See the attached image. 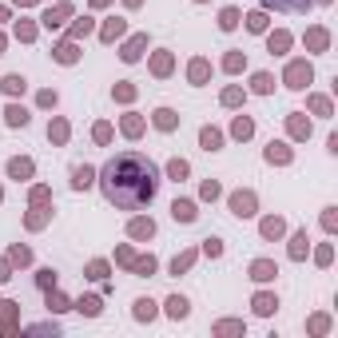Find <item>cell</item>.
I'll use <instances>...</instances> for the list:
<instances>
[{
    "mask_svg": "<svg viewBox=\"0 0 338 338\" xmlns=\"http://www.w3.org/2000/svg\"><path fill=\"white\" fill-rule=\"evenodd\" d=\"M0 52H4V40H0Z\"/></svg>",
    "mask_w": 338,
    "mask_h": 338,
    "instance_id": "39",
    "label": "cell"
},
{
    "mask_svg": "<svg viewBox=\"0 0 338 338\" xmlns=\"http://www.w3.org/2000/svg\"><path fill=\"white\" fill-rule=\"evenodd\" d=\"M203 147H207V152H219V147H223V136H219L215 127H203Z\"/></svg>",
    "mask_w": 338,
    "mask_h": 338,
    "instance_id": "7",
    "label": "cell"
},
{
    "mask_svg": "<svg viewBox=\"0 0 338 338\" xmlns=\"http://www.w3.org/2000/svg\"><path fill=\"white\" fill-rule=\"evenodd\" d=\"M271 275H275L271 262H255V267H251V278H259V283H262V278H271Z\"/></svg>",
    "mask_w": 338,
    "mask_h": 338,
    "instance_id": "16",
    "label": "cell"
},
{
    "mask_svg": "<svg viewBox=\"0 0 338 338\" xmlns=\"http://www.w3.org/2000/svg\"><path fill=\"white\" fill-rule=\"evenodd\" d=\"M251 132H255V127H251V120H243V116H239V120H235V136H239V139H247Z\"/></svg>",
    "mask_w": 338,
    "mask_h": 338,
    "instance_id": "26",
    "label": "cell"
},
{
    "mask_svg": "<svg viewBox=\"0 0 338 338\" xmlns=\"http://www.w3.org/2000/svg\"><path fill=\"white\" fill-rule=\"evenodd\" d=\"M171 215L179 219V223H191V219H195V203H187V199H175V203H171Z\"/></svg>",
    "mask_w": 338,
    "mask_h": 338,
    "instance_id": "4",
    "label": "cell"
},
{
    "mask_svg": "<svg viewBox=\"0 0 338 338\" xmlns=\"http://www.w3.org/2000/svg\"><path fill=\"white\" fill-rule=\"evenodd\" d=\"M307 40H310V48H326V32H323V28H314Z\"/></svg>",
    "mask_w": 338,
    "mask_h": 338,
    "instance_id": "28",
    "label": "cell"
},
{
    "mask_svg": "<svg viewBox=\"0 0 338 338\" xmlns=\"http://www.w3.org/2000/svg\"><path fill=\"white\" fill-rule=\"evenodd\" d=\"M139 48H143V36H136V40L127 44V52H123V60H139Z\"/></svg>",
    "mask_w": 338,
    "mask_h": 338,
    "instance_id": "25",
    "label": "cell"
},
{
    "mask_svg": "<svg viewBox=\"0 0 338 338\" xmlns=\"http://www.w3.org/2000/svg\"><path fill=\"white\" fill-rule=\"evenodd\" d=\"M155 123H159V127H163V132H171V127H175V111L159 108V111H155Z\"/></svg>",
    "mask_w": 338,
    "mask_h": 338,
    "instance_id": "14",
    "label": "cell"
},
{
    "mask_svg": "<svg viewBox=\"0 0 338 338\" xmlns=\"http://www.w3.org/2000/svg\"><path fill=\"white\" fill-rule=\"evenodd\" d=\"M48 307H52V310H68V303H64L60 294H48Z\"/></svg>",
    "mask_w": 338,
    "mask_h": 338,
    "instance_id": "33",
    "label": "cell"
},
{
    "mask_svg": "<svg viewBox=\"0 0 338 338\" xmlns=\"http://www.w3.org/2000/svg\"><path fill=\"white\" fill-rule=\"evenodd\" d=\"M152 219H136V223H132V235H136V239H147V235H152Z\"/></svg>",
    "mask_w": 338,
    "mask_h": 338,
    "instance_id": "13",
    "label": "cell"
},
{
    "mask_svg": "<svg viewBox=\"0 0 338 338\" xmlns=\"http://www.w3.org/2000/svg\"><path fill=\"white\" fill-rule=\"evenodd\" d=\"M4 92H24V76H4Z\"/></svg>",
    "mask_w": 338,
    "mask_h": 338,
    "instance_id": "20",
    "label": "cell"
},
{
    "mask_svg": "<svg viewBox=\"0 0 338 338\" xmlns=\"http://www.w3.org/2000/svg\"><path fill=\"white\" fill-rule=\"evenodd\" d=\"M203 251H207V255H223V243H219V239H207V243H203Z\"/></svg>",
    "mask_w": 338,
    "mask_h": 338,
    "instance_id": "32",
    "label": "cell"
},
{
    "mask_svg": "<svg viewBox=\"0 0 338 338\" xmlns=\"http://www.w3.org/2000/svg\"><path fill=\"white\" fill-rule=\"evenodd\" d=\"M267 159H271V163H287V159H291L287 143H271V147H267Z\"/></svg>",
    "mask_w": 338,
    "mask_h": 338,
    "instance_id": "8",
    "label": "cell"
},
{
    "mask_svg": "<svg viewBox=\"0 0 338 338\" xmlns=\"http://www.w3.org/2000/svg\"><path fill=\"white\" fill-rule=\"evenodd\" d=\"M275 307H278V303L271 298V294H259V298H255V310H259V314H271Z\"/></svg>",
    "mask_w": 338,
    "mask_h": 338,
    "instance_id": "18",
    "label": "cell"
},
{
    "mask_svg": "<svg viewBox=\"0 0 338 338\" xmlns=\"http://www.w3.org/2000/svg\"><path fill=\"white\" fill-rule=\"evenodd\" d=\"M247 28H251V32H262V28H267V16H262V12H251V16H247Z\"/></svg>",
    "mask_w": 338,
    "mask_h": 338,
    "instance_id": "19",
    "label": "cell"
},
{
    "mask_svg": "<svg viewBox=\"0 0 338 338\" xmlns=\"http://www.w3.org/2000/svg\"><path fill=\"white\" fill-rule=\"evenodd\" d=\"M291 132L294 136H310V123L307 120H291Z\"/></svg>",
    "mask_w": 338,
    "mask_h": 338,
    "instance_id": "31",
    "label": "cell"
},
{
    "mask_svg": "<svg viewBox=\"0 0 338 338\" xmlns=\"http://www.w3.org/2000/svg\"><path fill=\"white\" fill-rule=\"evenodd\" d=\"M287 44H291V36H287V32H275V36H271V52H283Z\"/></svg>",
    "mask_w": 338,
    "mask_h": 338,
    "instance_id": "23",
    "label": "cell"
},
{
    "mask_svg": "<svg viewBox=\"0 0 338 338\" xmlns=\"http://www.w3.org/2000/svg\"><path fill=\"white\" fill-rule=\"evenodd\" d=\"M108 136H111V127H108V123H100V127H96V139H100V143H108Z\"/></svg>",
    "mask_w": 338,
    "mask_h": 338,
    "instance_id": "36",
    "label": "cell"
},
{
    "mask_svg": "<svg viewBox=\"0 0 338 338\" xmlns=\"http://www.w3.org/2000/svg\"><path fill=\"white\" fill-rule=\"evenodd\" d=\"M235 24H239V12H235V8H223V16H219V28H235Z\"/></svg>",
    "mask_w": 338,
    "mask_h": 338,
    "instance_id": "17",
    "label": "cell"
},
{
    "mask_svg": "<svg viewBox=\"0 0 338 338\" xmlns=\"http://www.w3.org/2000/svg\"><path fill=\"white\" fill-rule=\"evenodd\" d=\"M271 88H275V80L267 76V72H259V76H255V92H271Z\"/></svg>",
    "mask_w": 338,
    "mask_h": 338,
    "instance_id": "24",
    "label": "cell"
},
{
    "mask_svg": "<svg viewBox=\"0 0 338 338\" xmlns=\"http://www.w3.org/2000/svg\"><path fill=\"white\" fill-rule=\"evenodd\" d=\"M152 314H155V303L139 298V303H136V318H152Z\"/></svg>",
    "mask_w": 338,
    "mask_h": 338,
    "instance_id": "22",
    "label": "cell"
},
{
    "mask_svg": "<svg viewBox=\"0 0 338 338\" xmlns=\"http://www.w3.org/2000/svg\"><path fill=\"white\" fill-rule=\"evenodd\" d=\"M120 32H123V24L116 20V24H108V28H104V40H111V36H120Z\"/></svg>",
    "mask_w": 338,
    "mask_h": 338,
    "instance_id": "35",
    "label": "cell"
},
{
    "mask_svg": "<svg viewBox=\"0 0 338 338\" xmlns=\"http://www.w3.org/2000/svg\"><path fill=\"white\" fill-rule=\"evenodd\" d=\"M100 183H104V195H108L120 211H139V207H147L155 199V167L143 159V155L127 152V155H116L104 175H100Z\"/></svg>",
    "mask_w": 338,
    "mask_h": 338,
    "instance_id": "1",
    "label": "cell"
},
{
    "mask_svg": "<svg viewBox=\"0 0 338 338\" xmlns=\"http://www.w3.org/2000/svg\"><path fill=\"white\" fill-rule=\"evenodd\" d=\"M267 8H283V12H303L310 0H262Z\"/></svg>",
    "mask_w": 338,
    "mask_h": 338,
    "instance_id": "5",
    "label": "cell"
},
{
    "mask_svg": "<svg viewBox=\"0 0 338 338\" xmlns=\"http://www.w3.org/2000/svg\"><path fill=\"white\" fill-rule=\"evenodd\" d=\"M262 235H267V239H278V235H283V219H262Z\"/></svg>",
    "mask_w": 338,
    "mask_h": 338,
    "instance_id": "12",
    "label": "cell"
},
{
    "mask_svg": "<svg viewBox=\"0 0 338 338\" xmlns=\"http://www.w3.org/2000/svg\"><path fill=\"white\" fill-rule=\"evenodd\" d=\"M127 4H139V0H127Z\"/></svg>",
    "mask_w": 338,
    "mask_h": 338,
    "instance_id": "38",
    "label": "cell"
},
{
    "mask_svg": "<svg viewBox=\"0 0 338 338\" xmlns=\"http://www.w3.org/2000/svg\"><path fill=\"white\" fill-rule=\"evenodd\" d=\"M223 104H239V88H227V92H223Z\"/></svg>",
    "mask_w": 338,
    "mask_h": 338,
    "instance_id": "37",
    "label": "cell"
},
{
    "mask_svg": "<svg viewBox=\"0 0 338 338\" xmlns=\"http://www.w3.org/2000/svg\"><path fill=\"white\" fill-rule=\"evenodd\" d=\"M287 84H291V88H307L310 84V64H291V68H287Z\"/></svg>",
    "mask_w": 338,
    "mask_h": 338,
    "instance_id": "3",
    "label": "cell"
},
{
    "mask_svg": "<svg viewBox=\"0 0 338 338\" xmlns=\"http://www.w3.org/2000/svg\"><path fill=\"white\" fill-rule=\"evenodd\" d=\"M167 314H171V318H183V314H187V298H179V294L167 298Z\"/></svg>",
    "mask_w": 338,
    "mask_h": 338,
    "instance_id": "9",
    "label": "cell"
},
{
    "mask_svg": "<svg viewBox=\"0 0 338 338\" xmlns=\"http://www.w3.org/2000/svg\"><path fill=\"white\" fill-rule=\"evenodd\" d=\"M231 211L239 219L255 215V195H251V191H235V195H231Z\"/></svg>",
    "mask_w": 338,
    "mask_h": 338,
    "instance_id": "2",
    "label": "cell"
},
{
    "mask_svg": "<svg viewBox=\"0 0 338 338\" xmlns=\"http://www.w3.org/2000/svg\"><path fill=\"white\" fill-rule=\"evenodd\" d=\"M8 171H12L16 179H24V175H32V163H28V159H12V163H8Z\"/></svg>",
    "mask_w": 338,
    "mask_h": 338,
    "instance_id": "15",
    "label": "cell"
},
{
    "mask_svg": "<svg viewBox=\"0 0 338 338\" xmlns=\"http://www.w3.org/2000/svg\"><path fill=\"white\" fill-rule=\"evenodd\" d=\"M4 116H8V123H12V127H24V123H28V111H24V108H16V104H12L8 111H4Z\"/></svg>",
    "mask_w": 338,
    "mask_h": 338,
    "instance_id": "10",
    "label": "cell"
},
{
    "mask_svg": "<svg viewBox=\"0 0 338 338\" xmlns=\"http://www.w3.org/2000/svg\"><path fill=\"white\" fill-rule=\"evenodd\" d=\"M167 175H171V179H183V175H187V163H183V159H171V163H167Z\"/></svg>",
    "mask_w": 338,
    "mask_h": 338,
    "instance_id": "21",
    "label": "cell"
},
{
    "mask_svg": "<svg viewBox=\"0 0 338 338\" xmlns=\"http://www.w3.org/2000/svg\"><path fill=\"white\" fill-rule=\"evenodd\" d=\"M191 80H195V84H199V80H207V64H203V60L191 64Z\"/></svg>",
    "mask_w": 338,
    "mask_h": 338,
    "instance_id": "27",
    "label": "cell"
},
{
    "mask_svg": "<svg viewBox=\"0 0 338 338\" xmlns=\"http://www.w3.org/2000/svg\"><path fill=\"white\" fill-rule=\"evenodd\" d=\"M303 255H307V231H298L291 243V259H303Z\"/></svg>",
    "mask_w": 338,
    "mask_h": 338,
    "instance_id": "11",
    "label": "cell"
},
{
    "mask_svg": "<svg viewBox=\"0 0 338 338\" xmlns=\"http://www.w3.org/2000/svg\"><path fill=\"white\" fill-rule=\"evenodd\" d=\"M56 60H64V64H72V60H76V48H72V44H64V48H60V52H56Z\"/></svg>",
    "mask_w": 338,
    "mask_h": 338,
    "instance_id": "29",
    "label": "cell"
},
{
    "mask_svg": "<svg viewBox=\"0 0 338 338\" xmlns=\"http://www.w3.org/2000/svg\"><path fill=\"white\" fill-rule=\"evenodd\" d=\"M80 310H84V314H100V298H84Z\"/></svg>",
    "mask_w": 338,
    "mask_h": 338,
    "instance_id": "30",
    "label": "cell"
},
{
    "mask_svg": "<svg viewBox=\"0 0 338 338\" xmlns=\"http://www.w3.org/2000/svg\"><path fill=\"white\" fill-rule=\"evenodd\" d=\"M92 179H96L92 167H76V175H72V187H76V191H84V187H92Z\"/></svg>",
    "mask_w": 338,
    "mask_h": 338,
    "instance_id": "6",
    "label": "cell"
},
{
    "mask_svg": "<svg viewBox=\"0 0 338 338\" xmlns=\"http://www.w3.org/2000/svg\"><path fill=\"white\" fill-rule=\"evenodd\" d=\"M187 267H191V255H183V259L171 262V271H175V275H179V271H187Z\"/></svg>",
    "mask_w": 338,
    "mask_h": 338,
    "instance_id": "34",
    "label": "cell"
}]
</instances>
